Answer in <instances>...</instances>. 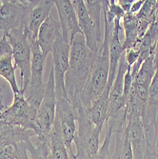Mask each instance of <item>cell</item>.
Listing matches in <instances>:
<instances>
[{
	"label": "cell",
	"instance_id": "7",
	"mask_svg": "<svg viewBox=\"0 0 158 159\" xmlns=\"http://www.w3.org/2000/svg\"><path fill=\"white\" fill-rule=\"evenodd\" d=\"M56 93H55V79L54 71L52 66L51 67V71L49 79L46 83L45 93L41 101L40 107L38 109L36 117V134L37 135L50 136L52 128L53 126L55 110H56Z\"/></svg>",
	"mask_w": 158,
	"mask_h": 159
},
{
	"label": "cell",
	"instance_id": "35",
	"mask_svg": "<svg viewBox=\"0 0 158 159\" xmlns=\"http://www.w3.org/2000/svg\"><path fill=\"white\" fill-rule=\"evenodd\" d=\"M6 108H7V106H6V103H5L4 99L3 100H0V111H4Z\"/></svg>",
	"mask_w": 158,
	"mask_h": 159
},
{
	"label": "cell",
	"instance_id": "31",
	"mask_svg": "<svg viewBox=\"0 0 158 159\" xmlns=\"http://www.w3.org/2000/svg\"><path fill=\"white\" fill-rule=\"evenodd\" d=\"M154 156L158 159V111L156 114V122H155V134H154V148H153Z\"/></svg>",
	"mask_w": 158,
	"mask_h": 159
},
{
	"label": "cell",
	"instance_id": "24",
	"mask_svg": "<svg viewBox=\"0 0 158 159\" xmlns=\"http://www.w3.org/2000/svg\"><path fill=\"white\" fill-rule=\"evenodd\" d=\"M147 104L158 108V69L156 70L155 75L150 85V88L148 91Z\"/></svg>",
	"mask_w": 158,
	"mask_h": 159
},
{
	"label": "cell",
	"instance_id": "8",
	"mask_svg": "<svg viewBox=\"0 0 158 159\" xmlns=\"http://www.w3.org/2000/svg\"><path fill=\"white\" fill-rule=\"evenodd\" d=\"M70 46L63 39L62 34L56 39L52 48V68L55 79L56 98L67 97L65 89V75L70 67Z\"/></svg>",
	"mask_w": 158,
	"mask_h": 159
},
{
	"label": "cell",
	"instance_id": "37",
	"mask_svg": "<svg viewBox=\"0 0 158 159\" xmlns=\"http://www.w3.org/2000/svg\"><path fill=\"white\" fill-rule=\"evenodd\" d=\"M3 36H4V35H2V34H0V40H1V38H2Z\"/></svg>",
	"mask_w": 158,
	"mask_h": 159
},
{
	"label": "cell",
	"instance_id": "20",
	"mask_svg": "<svg viewBox=\"0 0 158 159\" xmlns=\"http://www.w3.org/2000/svg\"><path fill=\"white\" fill-rule=\"evenodd\" d=\"M86 8H87L90 16L94 24V28L96 31L97 38L99 43L102 46L103 36L104 34L102 33V27H101V18L103 17V6L102 1L100 0H84Z\"/></svg>",
	"mask_w": 158,
	"mask_h": 159
},
{
	"label": "cell",
	"instance_id": "32",
	"mask_svg": "<svg viewBox=\"0 0 158 159\" xmlns=\"http://www.w3.org/2000/svg\"><path fill=\"white\" fill-rule=\"evenodd\" d=\"M144 1H145V0H134L130 12L133 13V14H136L140 11V9L142 8L143 4H144Z\"/></svg>",
	"mask_w": 158,
	"mask_h": 159
},
{
	"label": "cell",
	"instance_id": "5",
	"mask_svg": "<svg viewBox=\"0 0 158 159\" xmlns=\"http://www.w3.org/2000/svg\"><path fill=\"white\" fill-rule=\"evenodd\" d=\"M52 129L63 138L69 151L70 158L73 157L75 154L73 151L71 144L74 143L77 129L76 111L68 98H57L55 117Z\"/></svg>",
	"mask_w": 158,
	"mask_h": 159
},
{
	"label": "cell",
	"instance_id": "9",
	"mask_svg": "<svg viewBox=\"0 0 158 159\" xmlns=\"http://www.w3.org/2000/svg\"><path fill=\"white\" fill-rule=\"evenodd\" d=\"M54 6L58 12L63 39L70 46L74 36L77 34H82L74 5L70 0H56Z\"/></svg>",
	"mask_w": 158,
	"mask_h": 159
},
{
	"label": "cell",
	"instance_id": "21",
	"mask_svg": "<svg viewBox=\"0 0 158 159\" xmlns=\"http://www.w3.org/2000/svg\"><path fill=\"white\" fill-rule=\"evenodd\" d=\"M156 70H157V68L154 63L153 55L150 56L149 58H147L142 63L139 70L137 71V74L134 77L133 83L140 85L149 90L150 85L155 75Z\"/></svg>",
	"mask_w": 158,
	"mask_h": 159
},
{
	"label": "cell",
	"instance_id": "23",
	"mask_svg": "<svg viewBox=\"0 0 158 159\" xmlns=\"http://www.w3.org/2000/svg\"><path fill=\"white\" fill-rule=\"evenodd\" d=\"M112 135H113L112 131L107 127V132L103 144L100 146L98 152L94 155L90 157V159H111V155L110 153V145H111V140Z\"/></svg>",
	"mask_w": 158,
	"mask_h": 159
},
{
	"label": "cell",
	"instance_id": "13",
	"mask_svg": "<svg viewBox=\"0 0 158 159\" xmlns=\"http://www.w3.org/2000/svg\"><path fill=\"white\" fill-rule=\"evenodd\" d=\"M129 66L125 61L124 53L121 56L116 76L111 85L110 91V112L109 115L114 114L125 108V94H124V77Z\"/></svg>",
	"mask_w": 158,
	"mask_h": 159
},
{
	"label": "cell",
	"instance_id": "4",
	"mask_svg": "<svg viewBox=\"0 0 158 159\" xmlns=\"http://www.w3.org/2000/svg\"><path fill=\"white\" fill-rule=\"evenodd\" d=\"M35 4L32 0H3L0 5V34L24 29L29 12Z\"/></svg>",
	"mask_w": 158,
	"mask_h": 159
},
{
	"label": "cell",
	"instance_id": "18",
	"mask_svg": "<svg viewBox=\"0 0 158 159\" xmlns=\"http://www.w3.org/2000/svg\"><path fill=\"white\" fill-rule=\"evenodd\" d=\"M113 134L115 135V148L111 159H133L127 127L118 129Z\"/></svg>",
	"mask_w": 158,
	"mask_h": 159
},
{
	"label": "cell",
	"instance_id": "29",
	"mask_svg": "<svg viewBox=\"0 0 158 159\" xmlns=\"http://www.w3.org/2000/svg\"><path fill=\"white\" fill-rule=\"evenodd\" d=\"M27 143V148H28V152L29 155H30L31 159H49L47 156L41 154L33 145L32 140H29L26 142Z\"/></svg>",
	"mask_w": 158,
	"mask_h": 159
},
{
	"label": "cell",
	"instance_id": "12",
	"mask_svg": "<svg viewBox=\"0 0 158 159\" xmlns=\"http://www.w3.org/2000/svg\"><path fill=\"white\" fill-rule=\"evenodd\" d=\"M127 129L133 150V159H147L148 143L142 124V116L133 115L128 118Z\"/></svg>",
	"mask_w": 158,
	"mask_h": 159
},
{
	"label": "cell",
	"instance_id": "10",
	"mask_svg": "<svg viewBox=\"0 0 158 159\" xmlns=\"http://www.w3.org/2000/svg\"><path fill=\"white\" fill-rule=\"evenodd\" d=\"M54 6L52 0H41L36 1L34 7L29 12L23 32L29 42L37 40L39 29L51 14V11Z\"/></svg>",
	"mask_w": 158,
	"mask_h": 159
},
{
	"label": "cell",
	"instance_id": "38",
	"mask_svg": "<svg viewBox=\"0 0 158 159\" xmlns=\"http://www.w3.org/2000/svg\"><path fill=\"white\" fill-rule=\"evenodd\" d=\"M157 18H158V7H157Z\"/></svg>",
	"mask_w": 158,
	"mask_h": 159
},
{
	"label": "cell",
	"instance_id": "28",
	"mask_svg": "<svg viewBox=\"0 0 158 159\" xmlns=\"http://www.w3.org/2000/svg\"><path fill=\"white\" fill-rule=\"evenodd\" d=\"M0 159H16V147L9 145L0 148Z\"/></svg>",
	"mask_w": 158,
	"mask_h": 159
},
{
	"label": "cell",
	"instance_id": "1",
	"mask_svg": "<svg viewBox=\"0 0 158 159\" xmlns=\"http://www.w3.org/2000/svg\"><path fill=\"white\" fill-rule=\"evenodd\" d=\"M98 52H93L86 44L82 34H77L70 42V67L65 75V89L70 104L76 107L78 99L87 85Z\"/></svg>",
	"mask_w": 158,
	"mask_h": 159
},
{
	"label": "cell",
	"instance_id": "26",
	"mask_svg": "<svg viewBox=\"0 0 158 159\" xmlns=\"http://www.w3.org/2000/svg\"><path fill=\"white\" fill-rule=\"evenodd\" d=\"M7 55H12V49L6 35L0 40V60Z\"/></svg>",
	"mask_w": 158,
	"mask_h": 159
},
{
	"label": "cell",
	"instance_id": "22",
	"mask_svg": "<svg viewBox=\"0 0 158 159\" xmlns=\"http://www.w3.org/2000/svg\"><path fill=\"white\" fill-rule=\"evenodd\" d=\"M49 159H70L69 151L63 138L52 129L50 134Z\"/></svg>",
	"mask_w": 158,
	"mask_h": 159
},
{
	"label": "cell",
	"instance_id": "39",
	"mask_svg": "<svg viewBox=\"0 0 158 159\" xmlns=\"http://www.w3.org/2000/svg\"><path fill=\"white\" fill-rule=\"evenodd\" d=\"M1 3H2V1H1V0H0V5H1Z\"/></svg>",
	"mask_w": 158,
	"mask_h": 159
},
{
	"label": "cell",
	"instance_id": "17",
	"mask_svg": "<svg viewBox=\"0 0 158 159\" xmlns=\"http://www.w3.org/2000/svg\"><path fill=\"white\" fill-rule=\"evenodd\" d=\"M122 27L124 30L123 49L124 51L134 48L142 39L138 31V20L136 14L128 12L122 18Z\"/></svg>",
	"mask_w": 158,
	"mask_h": 159
},
{
	"label": "cell",
	"instance_id": "19",
	"mask_svg": "<svg viewBox=\"0 0 158 159\" xmlns=\"http://www.w3.org/2000/svg\"><path fill=\"white\" fill-rule=\"evenodd\" d=\"M16 68L14 66L12 55H7L0 60V77L4 78L9 83L12 93L20 92V86H18L16 76Z\"/></svg>",
	"mask_w": 158,
	"mask_h": 159
},
{
	"label": "cell",
	"instance_id": "2",
	"mask_svg": "<svg viewBox=\"0 0 158 159\" xmlns=\"http://www.w3.org/2000/svg\"><path fill=\"white\" fill-rule=\"evenodd\" d=\"M76 111L77 129L74 143L76 152H84L89 158L94 155L100 148V134L102 129L96 127L84 108H74Z\"/></svg>",
	"mask_w": 158,
	"mask_h": 159
},
{
	"label": "cell",
	"instance_id": "25",
	"mask_svg": "<svg viewBox=\"0 0 158 159\" xmlns=\"http://www.w3.org/2000/svg\"><path fill=\"white\" fill-rule=\"evenodd\" d=\"M139 51L137 48H131L128 49L124 52V56H125V61L129 67H133L139 59Z\"/></svg>",
	"mask_w": 158,
	"mask_h": 159
},
{
	"label": "cell",
	"instance_id": "6",
	"mask_svg": "<svg viewBox=\"0 0 158 159\" xmlns=\"http://www.w3.org/2000/svg\"><path fill=\"white\" fill-rule=\"evenodd\" d=\"M37 112L29 105L27 97H25V92L20 90L19 93H13L11 105L0 111V121L32 129L36 134Z\"/></svg>",
	"mask_w": 158,
	"mask_h": 159
},
{
	"label": "cell",
	"instance_id": "15",
	"mask_svg": "<svg viewBox=\"0 0 158 159\" xmlns=\"http://www.w3.org/2000/svg\"><path fill=\"white\" fill-rule=\"evenodd\" d=\"M34 136L35 133L32 129L0 121V148L16 145L20 142H27Z\"/></svg>",
	"mask_w": 158,
	"mask_h": 159
},
{
	"label": "cell",
	"instance_id": "30",
	"mask_svg": "<svg viewBox=\"0 0 158 159\" xmlns=\"http://www.w3.org/2000/svg\"><path fill=\"white\" fill-rule=\"evenodd\" d=\"M133 1H134V0H118L117 3L122 8V10L125 11V13H128V12L131 11Z\"/></svg>",
	"mask_w": 158,
	"mask_h": 159
},
{
	"label": "cell",
	"instance_id": "3",
	"mask_svg": "<svg viewBox=\"0 0 158 159\" xmlns=\"http://www.w3.org/2000/svg\"><path fill=\"white\" fill-rule=\"evenodd\" d=\"M12 49V58L14 66L20 71L21 86L20 90H28L31 81L32 48L31 44L24 34L23 29L13 30L6 34Z\"/></svg>",
	"mask_w": 158,
	"mask_h": 159
},
{
	"label": "cell",
	"instance_id": "11",
	"mask_svg": "<svg viewBox=\"0 0 158 159\" xmlns=\"http://www.w3.org/2000/svg\"><path fill=\"white\" fill-rule=\"evenodd\" d=\"M71 3H73L75 10L78 24L81 33L85 37L86 44L93 52H99L101 44L98 41L94 24L90 16L87 8H86L85 1L84 0H74V1H71Z\"/></svg>",
	"mask_w": 158,
	"mask_h": 159
},
{
	"label": "cell",
	"instance_id": "14",
	"mask_svg": "<svg viewBox=\"0 0 158 159\" xmlns=\"http://www.w3.org/2000/svg\"><path fill=\"white\" fill-rule=\"evenodd\" d=\"M61 34V26L59 21L55 20L52 14L48 16L45 22L42 24L39 29L37 35V43L46 57L50 52H52L53 45Z\"/></svg>",
	"mask_w": 158,
	"mask_h": 159
},
{
	"label": "cell",
	"instance_id": "33",
	"mask_svg": "<svg viewBox=\"0 0 158 159\" xmlns=\"http://www.w3.org/2000/svg\"><path fill=\"white\" fill-rule=\"evenodd\" d=\"M70 159H90L89 156L84 152H75V154Z\"/></svg>",
	"mask_w": 158,
	"mask_h": 159
},
{
	"label": "cell",
	"instance_id": "36",
	"mask_svg": "<svg viewBox=\"0 0 158 159\" xmlns=\"http://www.w3.org/2000/svg\"><path fill=\"white\" fill-rule=\"evenodd\" d=\"M4 99V91L2 89V87L0 86V100H3Z\"/></svg>",
	"mask_w": 158,
	"mask_h": 159
},
{
	"label": "cell",
	"instance_id": "16",
	"mask_svg": "<svg viewBox=\"0 0 158 159\" xmlns=\"http://www.w3.org/2000/svg\"><path fill=\"white\" fill-rule=\"evenodd\" d=\"M110 91L111 89L106 87L103 93L100 94L92 104L90 109L87 111L89 117L93 121V123L98 127L103 128L106 124L109 112H110Z\"/></svg>",
	"mask_w": 158,
	"mask_h": 159
},
{
	"label": "cell",
	"instance_id": "27",
	"mask_svg": "<svg viewBox=\"0 0 158 159\" xmlns=\"http://www.w3.org/2000/svg\"><path fill=\"white\" fill-rule=\"evenodd\" d=\"M14 147H16V159H31L28 152L26 142H20L18 144H16Z\"/></svg>",
	"mask_w": 158,
	"mask_h": 159
},
{
	"label": "cell",
	"instance_id": "34",
	"mask_svg": "<svg viewBox=\"0 0 158 159\" xmlns=\"http://www.w3.org/2000/svg\"><path fill=\"white\" fill-rule=\"evenodd\" d=\"M153 59H154V63L156 68L158 69V40L156 42L155 45V49H154V53H153Z\"/></svg>",
	"mask_w": 158,
	"mask_h": 159
}]
</instances>
